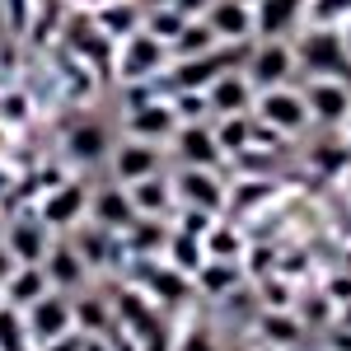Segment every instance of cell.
Segmentation results:
<instances>
[{"label":"cell","instance_id":"1","mask_svg":"<svg viewBox=\"0 0 351 351\" xmlns=\"http://www.w3.org/2000/svg\"><path fill=\"white\" fill-rule=\"evenodd\" d=\"M253 117L267 127V132L276 136H304L309 127H314V112H309V104H304V89H295V84H276V89H263L258 94V104H253Z\"/></svg>","mask_w":351,"mask_h":351},{"label":"cell","instance_id":"2","mask_svg":"<svg viewBox=\"0 0 351 351\" xmlns=\"http://www.w3.org/2000/svg\"><path fill=\"white\" fill-rule=\"evenodd\" d=\"M295 66L304 75H347L351 71V52L342 28H319L309 24L295 38Z\"/></svg>","mask_w":351,"mask_h":351},{"label":"cell","instance_id":"3","mask_svg":"<svg viewBox=\"0 0 351 351\" xmlns=\"http://www.w3.org/2000/svg\"><path fill=\"white\" fill-rule=\"evenodd\" d=\"M173 61V52H169V43H160L150 28L141 24L132 33V38H122V47H117V80L122 84H150L160 80V71Z\"/></svg>","mask_w":351,"mask_h":351},{"label":"cell","instance_id":"4","mask_svg":"<svg viewBox=\"0 0 351 351\" xmlns=\"http://www.w3.org/2000/svg\"><path fill=\"white\" fill-rule=\"evenodd\" d=\"M295 47L286 43V38H258L248 56H243V75L253 80V89L263 94V89H276V84H291L295 75Z\"/></svg>","mask_w":351,"mask_h":351},{"label":"cell","instance_id":"5","mask_svg":"<svg viewBox=\"0 0 351 351\" xmlns=\"http://www.w3.org/2000/svg\"><path fill=\"white\" fill-rule=\"evenodd\" d=\"M300 89H304V104H309V112H314L319 127H347L351 84L342 80V75H309Z\"/></svg>","mask_w":351,"mask_h":351},{"label":"cell","instance_id":"6","mask_svg":"<svg viewBox=\"0 0 351 351\" xmlns=\"http://www.w3.org/2000/svg\"><path fill=\"white\" fill-rule=\"evenodd\" d=\"M173 192H178V206H192V211H206V216H220L230 206V188L216 169H178L173 173Z\"/></svg>","mask_w":351,"mask_h":351},{"label":"cell","instance_id":"7","mask_svg":"<svg viewBox=\"0 0 351 351\" xmlns=\"http://www.w3.org/2000/svg\"><path fill=\"white\" fill-rule=\"evenodd\" d=\"M66 332H80L75 328V300H66V291H52V295H43L28 309V337H33V347H47V342L66 337Z\"/></svg>","mask_w":351,"mask_h":351},{"label":"cell","instance_id":"8","mask_svg":"<svg viewBox=\"0 0 351 351\" xmlns=\"http://www.w3.org/2000/svg\"><path fill=\"white\" fill-rule=\"evenodd\" d=\"M112 178L122 183V188H132V183H141V178H155V173H164V155L155 141H136V136H127V141H117L112 145Z\"/></svg>","mask_w":351,"mask_h":351},{"label":"cell","instance_id":"9","mask_svg":"<svg viewBox=\"0 0 351 351\" xmlns=\"http://www.w3.org/2000/svg\"><path fill=\"white\" fill-rule=\"evenodd\" d=\"M173 155L183 169H220L225 150L216 141V122H183L173 132Z\"/></svg>","mask_w":351,"mask_h":351},{"label":"cell","instance_id":"10","mask_svg":"<svg viewBox=\"0 0 351 351\" xmlns=\"http://www.w3.org/2000/svg\"><path fill=\"white\" fill-rule=\"evenodd\" d=\"M178 132V112H173V99H145V104H132L127 108V136L136 141H173Z\"/></svg>","mask_w":351,"mask_h":351},{"label":"cell","instance_id":"11","mask_svg":"<svg viewBox=\"0 0 351 351\" xmlns=\"http://www.w3.org/2000/svg\"><path fill=\"white\" fill-rule=\"evenodd\" d=\"M309 24V0H258L253 5V33L258 38H286Z\"/></svg>","mask_w":351,"mask_h":351},{"label":"cell","instance_id":"12","mask_svg":"<svg viewBox=\"0 0 351 351\" xmlns=\"http://www.w3.org/2000/svg\"><path fill=\"white\" fill-rule=\"evenodd\" d=\"M84 216H89V192H84V183H56L38 202V220L47 230L52 225H80Z\"/></svg>","mask_w":351,"mask_h":351},{"label":"cell","instance_id":"13","mask_svg":"<svg viewBox=\"0 0 351 351\" xmlns=\"http://www.w3.org/2000/svg\"><path fill=\"white\" fill-rule=\"evenodd\" d=\"M206 104H211V117H234V112H253V104H258V89H253V80L243 75V66H234V71H225L211 89H206Z\"/></svg>","mask_w":351,"mask_h":351},{"label":"cell","instance_id":"14","mask_svg":"<svg viewBox=\"0 0 351 351\" xmlns=\"http://www.w3.org/2000/svg\"><path fill=\"white\" fill-rule=\"evenodd\" d=\"M89 216H94L99 230H108V234H127L136 220H141V211H136L132 192L117 183V188H104V192L89 197Z\"/></svg>","mask_w":351,"mask_h":351},{"label":"cell","instance_id":"15","mask_svg":"<svg viewBox=\"0 0 351 351\" xmlns=\"http://www.w3.org/2000/svg\"><path fill=\"white\" fill-rule=\"evenodd\" d=\"M0 243L10 248L14 263H47V253H52V234H47V225L38 216L33 220H10Z\"/></svg>","mask_w":351,"mask_h":351},{"label":"cell","instance_id":"16","mask_svg":"<svg viewBox=\"0 0 351 351\" xmlns=\"http://www.w3.org/2000/svg\"><path fill=\"white\" fill-rule=\"evenodd\" d=\"M206 24L216 28V38L225 47H248V38H253V5H243V0H216L211 14H206Z\"/></svg>","mask_w":351,"mask_h":351},{"label":"cell","instance_id":"17","mask_svg":"<svg viewBox=\"0 0 351 351\" xmlns=\"http://www.w3.org/2000/svg\"><path fill=\"white\" fill-rule=\"evenodd\" d=\"M43 295H52V281H47V271H43V263H19V267L10 271V281H5V291H0V300L5 304H14V309H33Z\"/></svg>","mask_w":351,"mask_h":351},{"label":"cell","instance_id":"18","mask_svg":"<svg viewBox=\"0 0 351 351\" xmlns=\"http://www.w3.org/2000/svg\"><path fill=\"white\" fill-rule=\"evenodd\" d=\"M47 281H52V291H80L84 276H89V263H84V253L75 243H52V253H47Z\"/></svg>","mask_w":351,"mask_h":351},{"label":"cell","instance_id":"19","mask_svg":"<svg viewBox=\"0 0 351 351\" xmlns=\"http://www.w3.org/2000/svg\"><path fill=\"white\" fill-rule=\"evenodd\" d=\"M132 202L136 211L145 220H160L173 211V202H178V192H173V178H164V173H155V178H141V183H132Z\"/></svg>","mask_w":351,"mask_h":351},{"label":"cell","instance_id":"20","mask_svg":"<svg viewBox=\"0 0 351 351\" xmlns=\"http://www.w3.org/2000/svg\"><path fill=\"white\" fill-rule=\"evenodd\" d=\"M66 155L80 160V164H94V160H104V155H112L104 122H75V127L66 132Z\"/></svg>","mask_w":351,"mask_h":351},{"label":"cell","instance_id":"21","mask_svg":"<svg viewBox=\"0 0 351 351\" xmlns=\"http://www.w3.org/2000/svg\"><path fill=\"white\" fill-rule=\"evenodd\" d=\"M206 239H197V234H188V230H169V243H164V263H173L178 271H188V276H197V271L206 267Z\"/></svg>","mask_w":351,"mask_h":351},{"label":"cell","instance_id":"22","mask_svg":"<svg viewBox=\"0 0 351 351\" xmlns=\"http://www.w3.org/2000/svg\"><path fill=\"white\" fill-rule=\"evenodd\" d=\"M188 271H178L173 263H155V267L145 271V295L155 300V304H183L188 295Z\"/></svg>","mask_w":351,"mask_h":351},{"label":"cell","instance_id":"23","mask_svg":"<svg viewBox=\"0 0 351 351\" xmlns=\"http://www.w3.org/2000/svg\"><path fill=\"white\" fill-rule=\"evenodd\" d=\"M216 47H225L216 38V28L206 24V19H188V28L173 38V61H183V56H206V52H216Z\"/></svg>","mask_w":351,"mask_h":351},{"label":"cell","instance_id":"24","mask_svg":"<svg viewBox=\"0 0 351 351\" xmlns=\"http://www.w3.org/2000/svg\"><path fill=\"white\" fill-rule=\"evenodd\" d=\"M28 347H33V337H28V314L0 300V351H28Z\"/></svg>","mask_w":351,"mask_h":351},{"label":"cell","instance_id":"25","mask_svg":"<svg viewBox=\"0 0 351 351\" xmlns=\"http://www.w3.org/2000/svg\"><path fill=\"white\" fill-rule=\"evenodd\" d=\"M145 28H150L160 43H169V52H173V38L188 28V14H183L178 5H169V0H164L160 10H150V14H145Z\"/></svg>","mask_w":351,"mask_h":351},{"label":"cell","instance_id":"26","mask_svg":"<svg viewBox=\"0 0 351 351\" xmlns=\"http://www.w3.org/2000/svg\"><path fill=\"white\" fill-rule=\"evenodd\" d=\"M206 295H230L234 291V281H239V271H234V263H220V258H206V267L192 276Z\"/></svg>","mask_w":351,"mask_h":351},{"label":"cell","instance_id":"27","mask_svg":"<svg viewBox=\"0 0 351 351\" xmlns=\"http://www.w3.org/2000/svg\"><path fill=\"white\" fill-rule=\"evenodd\" d=\"M300 337V324L291 319V309H271V314H263V342H271V347H295Z\"/></svg>","mask_w":351,"mask_h":351},{"label":"cell","instance_id":"28","mask_svg":"<svg viewBox=\"0 0 351 351\" xmlns=\"http://www.w3.org/2000/svg\"><path fill=\"white\" fill-rule=\"evenodd\" d=\"M71 47H75V52H84L89 56V61H104V66H117V56L108 52V33H104V28H75V38H71Z\"/></svg>","mask_w":351,"mask_h":351},{"label":"cell","instance_id":"29","mask_svg":"<svg viewBox=\"0 0 351 351\" xmlns=\"http://www.w3.org/2000/svg\"><path fill=\"white\" fill-rule=\"evenodd\" d=\"M99 28L108 33V38H132L136 28H141V19H136V10L132 5H117V10H99Z\"/></svg>","mask_w":351,"mask_h":351},{"label":"cell","instance_id":"30","mask_svg":"<svg viewBox=\"0 0 351 351\" xmlns=\"http://www.w3.org/2000/svg\"><path fill=\"white\" fill-rule=\"evenodd\" d=\"M351 19V0H309V24L342 28Z\"/></svg>","mask_w":351,"mask_h":351},{"label":"cell","instance_id":"31","mask_svg":"<svg viewBox=\"0 0 351 351\" xmlns=\"http://www.w3.org/2000/svg\"><path fill=\"white\" fill-rule=\"evenodd\" d=\"M239 234H234V230H230V225H211V234H206V253H211V258H220V263H234V258H239Z\"/></svg>","mask_w":351,"mask_h":351},{"label":"cell","instance_id":"32","mask_svg":"<svg viewBox=\"0 0 351 351\" xmlns=\"http://www.w3.org/2000/svg\"><path fill=\"white\" fill-rule=\"evenodd\" d=\"M173 351H220V342H216V332L206 324H192V328H183L178 337H173Z\"/></svg>","mask_w":351,"mask_h":351},{"label":"cell","instance_id":"33","mask_svg":"<svg viewBox=\"0 0 351 351\" xmlns=\"http://www.w3.org/2000/svg\"><path fill=\"white\" fill-rule=\"evenodd\" d=\"M84 347H89L84 332H66V337H56V342H47V347H38V351H84Z\"/></svg>","mask_w":351,"mask_h":351},{"label":"cell","instance_id":"34","mask_svg":"<svg viewBox=\"0 0 351 351\" xmlns=\"http://www.w3.org/2000/svg\"><path fill=\"white\" fill-rule=\"evenodd\" d=\"M169 5H178V10H183V14H188V19H206V14H211V5H216V0H169Z\"/></svg>","mask_w":351,"mask_h":351},{"label":"cell","instance_id":"35","mask_svg":"<svg viewBox=\"0 0 351 351\" xmlns=\"http://www.w3.org/2000/svg\"><path fill=\"white\" fill-rule=\"evenodd\" d=\"M28 24V0H10V28Z\"/></svg>","mask_w":351,"mask_h":351},{"label":"cell","instance_id":"36","mask_svg":"<svg viewBox=\"0 0 351 351\" xmlns=\"http://www.w3.org/2000/svg\"><path fill=\"white\" fill-rule=\"evenodd\" d=\"M19 267V263H14V258H10V248H5V243H0V291H5V281H10V271Z\"/></svg>","mask_w":351,"mask_h":351},{"label":"cell","instance_id":"37","mask_svg":"<svg viewBox=\"0 0 351 351\" xmlns=\"http://www.w3.org/2000/svg\"><path fill=\"white\" fill-rule=\"evenodd\" d=\"M342 324L351 328V300H347V304H342Z\"/></svg>","mask_w":351,"mask_h":351},{"label":"cell","instance_id":"38","mask_svg":"<svg viewBox=\"0 0 351 351\" xmlns=\"http://www.w3.org/2000/svg\"><path fill=\"white\" fill-rule=\"evenodd\" d=\"M342 38H347V52H351V19L342 24Z\"/></svg>","mask_w":351,"mask_h":351},{"label":"cell","instance_id":"39","mask_svg":"<svg viewBox=\"0 0 351 351\" xmlns=\"http://www.w3.org/2000/svg\"><path fill=\"white\" fill-rule=\"evenodd\" d=\"M258 351H286V347H271V342H263V347H258Z\"/></svg>","mask_w":351,"mask_h":351},{"label":"cell","instance_id":"40","mask_svg":"<svg viewBox=\"0 0 351 351\" xmlns=\"http://www.w3.org/2000/svg\"><path fill=\"white\" fill-rule=\"evenodd\" d=\"M342 132H347V136H351V117H347V127H342Z\"/></svg>","mask_w":351,"mask_h":351},{"label":"cell","instance_id":"41","mask_svg":"<svg viewBox=\"0 0 351 351\" xmlns=\"http://www.w3.org/2000/svg\"><path fill=\"white\" fill-rule=\"evenodd\" d=\"M0 239H5V220H0Z\"/></svg>","mask_w":351,"mask_h":351},{"label":"cell","instance_id":"42","mask_svg":"<svg viewBox=\"0 0 351 351\" xmlns=\"http://www.w3.org/2000/svg\"><path fill=\"white\" fill-rule=\"evenodd\" d=\"M243 5H258V0H243Z\"/></svg>","mask_w":351,"mask_h":351}]
</instances>
